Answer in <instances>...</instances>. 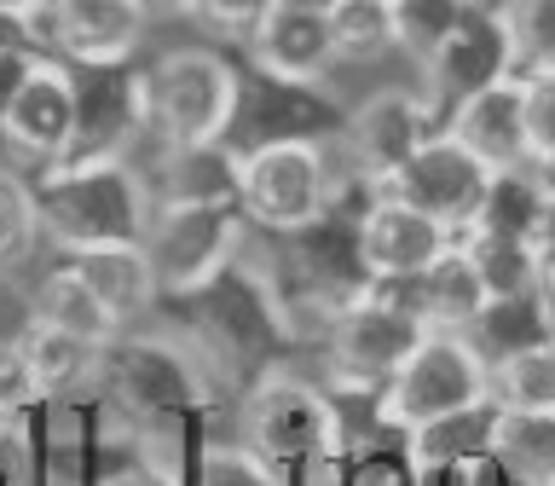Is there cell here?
Segmentation results:
<instances>
[{"label": "cell", "instance_id": "6da1fadb", "mask_svg": "<svg viewBox=\"0 0 555 486\" xmlns=\"http://www.w3.org/2000/svg\"><path fill=\"white\" fill-rule=\"evenodd\" d=\"M35 226L64 255L121 250L145 238L151 191L133 163H47L29 186Z\"/></svg>", "mask_w": 555, "mask_h": 486}, {"label": "cell", "instance_id": "7a4b0ae2", "mask_svg": "<svg viewBox=\"0 0 555 486\" xmlns=\"http://www.w3.org/2000/svg\"><path fill=\"white\" fill-rule=\"evenodd\" d=\"M237 99V64L215 47H173L145 69L151 145H220Z\"/></svg>", "mask_w": 555, "mask_h": 486}, {"label": "cell", "instance_id": "3957f363", "mask_svg": "<svg viewBox=\"0 0 555 486\" xmlns=\"http://www.w3.org/2000/svg\"><path fill=\"white\" fill-rule=\"evenodd\" d=\"M341 122L347 111L324 81H284L243 59L232 122H225L220 145L243 163L249 151H267V145H330L341 133Z\"/></svg>", "mask_w": 555, "mask_h": 486}, {"label": "cell", "instance_id": "277c9868", "mask_svg": "<svg viewBox=\"0 0 555 486\" xmlns=\"http://www.w3.org/2000/svg\"><path fill=\"white\" fill-rule=\"evenodd\" d=\"M243 238H249V220L237 203H151L139 250L151 260L156 295L185 302L191 290H203L243 255Z\"/></svg>", "mask_w": 555, "mask_h": 486}, {"label": "cell", "instance_id": "5b68a950", "mask_svg": "<svg viewBox=\"0 0 555 486\" xmlns=\"http://www.w3.org/2000/svg\"><path fill=\"white\" fill-rule=\"evenodd\" d=\"M423 336H428L423 319L388 284H371V295H359L353 307H341L324 324L330 388L336 394H382L399 376V364L416 354Z\"/></svg>", "mask_w": 555, "mask_h": 486}, {"label": "cell", "instance_id": "8992f818", "mask_svg": "<svg viewBox=\"0 0 555 486\" xmlns=\"http://www.w3.org/2000/svg\"><path fill=\"white\" fill-rule=\"evenodd\" d=\"M243 446L272 469H307L341 451V406L324 388L267 371L243 399Z\"/></svg>", "mask_w": 555, "mask_h": 486}, {"label": "cell", "instance_id": "52a82bcc", "mask_svg": "<svg viewBox=\"0 0 555 486\" xmlns=\"http://www.w3.org/2000/svg\"><path fill=\"white\" fill-rule=\"evenodd\" d=\"M492 399V371L486 359L468 347V336H446V330H428L416 342V354L399 364V376L376 394V417L393 434H411L423 423H440L451 411L486 406Z\"/></svg>", "mask_w": 555, "mask_h": 486}, {"label": "cell", "instance_id": "ba28073f", "mask_svg": "<svg viewBox=\"0 0 555 486\" xmlns=\"http://www.w3.org/2000/svg\"><path fill=\"white\" fill-rule=\"evenodd\" d=\"M336 203L330 145H267L237 163V208L267 238L301 232Z\"/></svg>", "mask_w": 555, "mask_h": 486}, {"label": "cell", "instance_id": "9c48e42d", "mask_svg": "<svg viewBox=\"0 0 555 486\" xmlns=\"http://www.w3.org/2000/svg\"><path fill=\"white\" fill-rule=\"evenodd\" d=\"M99 382L139 423L203 406V354L180 336H116L99 359Z\"/></svg>", "mask_w": 555, "mask_h": 486}, {"label": "cell", "instance_id": "30bf717a", "mask_svg": "<svg viewBox=\"0 0 555 486\" xmlns=\"http://www.w3.org/2000/svg\"><path fill=\"white\" fill-rule=\"evenodd\" d=\"M76 87V128H69L64 163H128L133 145H145V69L121 64H69Z\"/></svg>", "mask_w": 555, "mask_h": 486}, {"label": "cell", "instance_id": "8fae6325", "mask_svg": "<svg viewBox=\"0 0 555 486\" xmlns=\"http://www.w3.org/2000/svg\"><path fill=\"white\" fill-rule=\"evenodd\" d=\"M440 133V116L428 111L423 93H405V87H388V93L364 99L359 111H347L341 133L330 139L336 163L347 174H359L364 186H388L399 168L423 151V139Z\"/></svg>", "mask_w": 555, "mask_h": 486}, {"label": "cell", "instance_id": "7c38bea8", "mask_svg": "<svg viewBox=\"0 0 555 486\" xmlns=\"http://www.w3.org/2000/svg\"><path fill=\"white\" fill-rule=\"evenodd\" d=\"M498 81H515V59H509V35H503L498 7H463V17L451 24V35L423 59V99L428 111L446 116L457 111L463 99L486 93Z\"/></svg>", "mask_w": 555, "mask_h": 486}, {"label": "cell", "instance_id": "4fadbf2b", "mask_svg": "<svg viewBox=\"0 0 555 486\" xmlns=\"http://www.w3.org/2000/svg\"><path fill=\"white\" fill-rule=\"evenodd\" d=\"M486 180H492V168H486L480 156H468L457 139L440 128V133L423 139V151H416L382 191H388V197H399V203H411V208H423L428 220L451 226V232H468Z\"/></svg>", "mask_w": 555, "mask_h": 486}, {"label": "cell", "instance_id": "5bb4252c", "mask_svg": "<svg viewBox=\"0 0 555 486\" xmlns=\"http://www.w3.org/2000/svg\"><path fill=\"white\" fill-rule=\"evenodd\" d=\"M451 243H457L451 226L428 220L423 208L399 203L388 191H376L359 215V255H364L371 284H411V278L428 272Z\"/></svg>", "mask_w": 555, "mask_h": 486}, {"label": "cell", "instance_id": "9a60e30c", "mask_svg": "<svg viewBox=\"0 0 555 486\" xmlns=\"http://www.w3.org/2000/svg\"><path fill=\"white\" fill-rule=\"evenodd\" d=\"M69 128H76V87H69L64 59H35L29 81L12 93V104L0 111V133L17 156L29 163H64Z\"/></svg>", "mask_w": 555, "mask_h": 486}, {"label": "cell", "instance_id": "2e32d148", "mask_svg": "<svg viewBox=\"0 0 555 486\" xmlns=\"http://www.w3.org/2000/svg\"><path fill=\"white\" fill-rule=\"evenodd\" d=\"M446 133L457 139L468 156H480L486 168H527L532 163V139H527V99H520V81H498L486 93L463 99L457 111L446 116Z\"/></svg>", "mask_w": 555, "mask_h": 486}, {"label": "cell", "instance_id": "e0dca14e", "mask_svg": "<svg viewBox=\"0 0 555 486\" xmlns=\"http://www.w3.org/2000/svg\"><path fill=\"white\" fill-rule=\"evenodd\" d=\"M59 12V59L64 64H121L145 41L139 0H52Z\"/></svg>", "mask_w": 555, "mask_h": 486}, {"label": "cell", "instance_id": "ac0fdd59", "mask_svg": "<svg viewBox=\"0 0 555 486\" xmlns=\"http://www.w3.org/2000/svg\"><path fill=\"white\" fill-rule=\"evenodd\" d=\"M249 64L272 69L284 81H324L336 64V41H330V17L319 12H295V7H272L260 17V29L243 41Z\"/></svg>", "mask_w": 555, "mask_h": 486}, {"label": "cell", "instance_id": "d6986e66", "mask_svg": "<svg viewBox=\"0 0 555 486\" xmlns=\"http://www.w3.org/2000/svg\"><path fill=\"white\" fill-rule=\"evenodd\" d=\"M139 180L151 203H237V156L225 145H156Z\"/></svg>", "mask_w": 555, "mask_h": 486}, {"label": "cell", "instance_id": "ffe728a7", "mask_svg": "<svg viewBox=\"0 0 555 486\" xmlns=\"http://www.w3.org/2000/svg\"><path fill=\"white\" fill-rule=\"evenodd\" d=\"M388 290L423 319V330H446V336H463V330L475 324V312L486 307V290H480L475 267H468L463 243H451V250L434 260L428 272H416L411 284H388Z\"/></svg>", "mask_w": 555, "mask_h": 486}, {"label": "cell", "instance_id": "44dd1931", "mask_svg": "<svg viewBox=\"0 0 555 486\" xmlns=\"http://www.w3.org/2000/svg\"><path fill=\"white\" fill-rule=\"evenodd\" d=\"M463 336L486 359V371H492V364H503L509 354H527V347L555 342V324H550L544 295L532 290V295H492V302L475 312V324H468Z\"/></svg>", "mask_w": 555, "mask_h": 486}, {"label": "cell", "instance_id": "7402d4cb", "mask_svg": "<svg viewBox=\"0 0 555 486\" xmlns=\"http://www.w3.org/2000/svg\"><path fill=\"white\" fill-rule=\"evenodd\" d=\"M64 267L81 278L87 290L99 295L104 307L116 312L121 324L139 319L151 302H156V278H151V260L139 243H121V250H87V255H64Z\"/></svg>", "mask_w": 555, "mask_h": 486}, {"label": "cell", "instance_id": "603a6c76", "mask_svg": "<svg viewBox=\"0 0 555 486\" xmlns=\"http://www.w3.org/2000/svg\"><path fill=\"white\" fill-rule=\"evenodd\" d=\"M12 347L24 354L35 388H41V399H69V394H81L87 382H99L104 347H87V342L64 336V330H52V324H41V319H29V330H24Z\"/></svg>", "mask_w": 555, "mask_h": 486}, {"label": "cell", "instance_id": "cb8c5ba5", "mask_svg": "<svg viewBox=\"0 0 555 486\" xmlns=\"http://www.w3.org/2000/svg\"><path fill=\"white\" fill-rule=\"evenodd\" d=\"M35 319L64 330V336H76V342H87V347H111L121 330H128L69 267H52L41 278V290H35Z\"/></svg>", "mask_w": 555, "mask_h": 486}, {"label": "cell", "instance_id": "d4e9b609", "mask_svg": "<svg viewBox=\"0 0 555 486\" xmlns=\"http://www.w3.org/2000/svg\"><path fill=\"white\" fill-rule=\"evenodd\" d=\"M492 429H498V406H468V411H451L440 423H423L405 434V463L416 475H440V469L463 463V458H480L492 451Z\"/></svg>", "mask_w": 555, "mask_h": 486}, {"label": "cell", "instance_id": "484cf974", "mask_svg": "<svg viewBox=\"0 0 555 486\" xmlns=\"http://www.w3.org/2000/svg\"><path fill=\"white\" fill-rule=\"evenodd\" d=\"M544 208H550V197L538 191L532 168H498L480 191V208H475V220H468V232L509 238V243H538Z\"/></svg>", "mask_w": 555, "mask_h": 486}, {"label": "cell", "instance_id": "4316f807", "mask_svg": "<svg viewBox=\"0 0 555 486\" xmlns=\"http://www.w3.org/2000/svg\"><path fill=\"white\" fill-rule=\"evenodd\" d=\"M492 458L520 486H555V411H498Z\"/></svg>", "mask_w": 555, "mask_h": 486}, {"label": "cell", "instance_id": "83f0119b", "mask_svg": "<svg viewBox=\"0 0 555 486\" xmlns=\"http://www.w3.org/2000/svg\"><path fill=\"white\" fill-rule=\"evenodd\" d=\"M468 267H475L486 302L492 295H532L544 284V260H538L532 243H509V238H480V232H457Z\"/></svg>", "mask_w": 555, "mask_h": 486}, {"label": "cell", "instance_id": "f1b7e54d", "mask_svg": "<svg viewBox=\"0 0 555 486\" xmlns=\"http://www.w3.org/2000/svg\"><path fill=\"white\" fill-rule=\"evenodd\" d=\"M330 41H336V59L347 64H376L399 47L393 29V7L388 0H341L330 12Z\"/></svg>", "mask_w": 555, "mask_h": 486}, {"label": "cell", "instance_id": "f546056e", "mask_svg": "<svg viewBox=\"0 0 555 486\" xmlns=\"http://www.w3.org/2000/svg\"><path fill=\"white\" fill-rule=\"evenodd\" d=\"M492 406L498 411H555V342L492 364Z\"/></svg>", "mask_w": 555, "mask_h": 486}, {"label": "cell", "instance_id": "4dcf8cb0", "mask_svg": "<svg viewBox=\"0 0 555 486\" xmlns=\"http://www.w3.org/2000/svg\"><path fill=\"white\" fill-rule=\"evenodd\" d=\"M503 35H509L515 81L555 69V0H498Z\"/></svg>", "mask_w": 555, "mask_h": 486}, {"label": "cell", "instance_id": "1f68e13d", "mask_svg": "<svg viewBox=\"0 0 555 486\" xmlns=\"http://www.w3.org/2000/svg\"><path fill=\"white\" fill-rule=\"evenodd\" d=\"M388 7H393L399 47H405L416 64H423L428 52L451 35V24L463 17V0H388Z\"/></svg>", "mask_w": 555, "mask_h": 486}, {"label": "cell", "instance_id": "d6a6232c", "mask_svg": "<svg viewBox=\"0 0 555 486\" xmlns=\"http://www.w3.org/2000/svg\"><path fill=\"white\" fill-rule=\"evenodd\" d=\"M35 238H41V226H35L29 186L17 174H0V267H17L35 250Z\"/></svg>", "mask_w": 555, "mask_h": 486}, {"label": "cell", "instance_id": "836d02e7", "mask_svg": "<svg viewBox=\"0 0 555 486\" xmlns=\"http://www.w3.org/2000/svg\"><path fill=\"white\" fill-rule=\"evenodd\" d=\"M197 486H284V469L260 463L249 446H208L197 463Z\"/></svg>", "mask_w": 555, "mask_h": 486}, {"label": "cell", "instance_id": "e575fe53", "mask_svg": "<svg viewBox=\"0 0 555 486\" xmlns=\"http://www.w3.org/2000/svg\"><path fill=\"white\" fill-rule=\"evenodd\" d=\"M272 7L278 0H191V17H197L203 29L225 35V41H249Z\"/></svg>", "mask_w": 555, "mask_h": 486}, {"label": "cell", "instance_id": "d590c367", "mask_svg": "<svg viewBox=\"0 0 555 486\" xmlns=\"http://www.w3.org/2000/svg\"><path fill=\"white\" fill-rule=\"evenodd\" d=\"M520 99H527V139H532V156L555 151V69L520 76Z\"/></svg>", "mask_w": 555, "mask_h": 486}, {"label": "cell", "instance_id": "8d00e7d4", "mask_svg": "<svg viewBox=\"0 0 555 486\" xmlns=\"http://www.w3.org/2000/svg\"><path fill=\"white\" fill-rule=\"evenodd\" d=\"M41 406V388H35L29 364L17 347H0V423H12V417H24Z\"/></svg>", "mask_w": 555, "mask_h": 486}, {"label": "cell", "instance_id": "74e56055", "mask_svg": "<svg viewBox=\"0 0 555 486\" xmlns=\"http://www.w3.org/2000/svg\"><path fill=\"white\" fill-rule=\"evenodd\" d=\"M416 481H428V486H520L509 469H503L492 451H480V458H463V463H451L440 469V475H416Z\"/></svg>", "mask_w": 555, "mask_h": 486}, {"label": "cell", "instance_id": "f35d334b", "mask_svg": "<svg viewBox=\"0 0 555 486\" xmlns=\"http://www.w3.org/2000/svg\"><path fill=\"white\" fill-rule=\"evenodd\" d=\"M347 486H416V469L411 463H399V458H364L359 469H353V481Z\"/></svg>", "mask_w": 555, "mask_h": 486}, {"label": "cell", "instance_id": "ab89813d", "mask_svg": "<svg viewBox=\"0 0 555 486\" xmlns=\"http://www.w3.org/2000/svg\"><path fill=\"white\" fill-rule=\"evenodd\" d=\"M99 486H180V475H173V469H163V463H151V458H133V463L111 469Z\"/></svg>", "mask_w": 555, "mask_h": 486}, {"label": "cell", "instance_id": "60d3db41", "mask_svg": "<svg viewBox=\"0 0 555 486\" xmlns=\"http://www.w3.org/2000/svg\"><path fill=\"white\" fill-rule=\"evenodd\" d=\"M35 59H41V52H29V47H17V52H0V111H7V104H12V93L29 81Z\"/></svg>", "mask_w": 555, "mask_h": 486}, {"label": "cell", "instance_id": "b9f144b4", "mask_svg": "<svg viewBox=\"0 0 555 486\" xmlns=\"http://www.w3.org/2000/svg\"><path fill=\"white\" fill-rule=\"evenodd\" d=\"M0 486H24V458H17V440L0 423Z\"/></svg>", "mask_w": 555, "mask_h": 486}, {"label": "cell", "instance_id": "7bdbcfd3", "mask_svg": "<svg viewBox=\"0 0 555 486\" xmlns=\"http://www.w3.org/2000/svg\"><path fill=\"white\" fill-rule=\"evenodd\" d=\"M17 47H29L24 17H17V12H0V52H17ZM29 52H35V47H29Z\"/></svg>", "mask_w": 555, "mask_h": 486}, {"label": "cell", "instance_id": "ee69618b", "mask_svg": "<svg viewBox=\"0 0 555 486\" xmlns=\"http://www.w3.org/2000/svg\"><path fill=\"white\" fill-rule=\"evenodd\" d=\"M532 250H538V260H544V267H555V203L544 208V226H538V243H532Z\"/></svg>", "mask_w": 555, "mask_h": 486}, {"label": "cell", "instance_id": "f6af8a7d", "mask_svg": "<svg viewBox=\"0 0 555 486\" xmlns=\"http://www.w3.org/2000/svg\"><path fill=\"white\" fill-rule=\"evenodd\" d=\"M532 180H538V191H544V197L555 203V151H544V156H532Z\"/></svg>", "mask_w": 555, "mask_h": 486}, {"label": "cell", "instance_id": "bcb514c9", "mask_svg": "<svg viewBox=\"0 0 555 486\" xmlns=\"http://www.w3.org/2000/svg\"><path fill=\"white\" fill-rule=\"evenodd\" d=\"M278 7H295V12H319V17H330L341 7V0H278Z\"/></svg>", "mask_w": 555, "mask_h": 486}, {"label": "cell", "instance_id": "7dc6e473", "mask_svg": "<svg viewBox=\"0 0 555 486\" xmlns=\"http://www.w3.org/2000/svg\"><path fill=\"white\" fill-rule=\"evenodd\" d=\"M139 7L151 17V12H191V0H139Z\"/></svg>", "mask_w": 555, "mask_h": 486}, {"label": "cell", "instance_id": "c3c4849f", "mask_svg": "<svg viewBox=\"0 0 555 486\" xmlns=\"http://www.w3.org/2000/svg\"><path fill=\"white\" fill-rule=\"evenodd\" d=\"M538 295H544V307H550V324H555V267H544V284H538Z\"/></svg>", "mask_w": 555, "mask_h": 486}, {"label": "cell", "instance_id": "681fc988", "mask_svg": "<svg viewBox=\"0 0 555 486\" xmlns=\"http://www.w3.org/2000/svg\"><path fill=\"white\" fill-rule=\"evenodd\" d=\"M463 7H498V0H463Z\"/></svg>", "mask_w": 555, "mask_h": 486}]
</instances>
